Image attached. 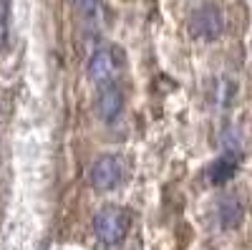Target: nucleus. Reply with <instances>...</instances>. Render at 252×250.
<instances>
[{
	"mask_svg": "<svg viewBox=\"0 0 252 250\" xmlns=\"http://www.w3.org/2000/svg\"><path fill=\"white\" fill-rule=\"evenodd\" d=\"M116 69H119V64H116L114 51L98 48V51H94L91 58H89L86 73H89V78L96 83V86H109V83L114 81V76H116Z\"/></svg>",
	"mask_w": 252,
	"mask_h": 250,
	"instance_id": "4",
	"label": "nucleus"
},
{
	"mask_svg": "<svg viewBox=\"0 0 252 250\" xmlns=\"http://www.w3.org/2000/svg\"><path fill=\"white\" fill-rule=\"evenodd\" d=\"M124 109V94L116 83H109V86H101L98 91V101H96V111L103 121H114Z\"/></svg>",
	"mask_w": 252,
	"mask_h": 250,
	"instance_id": "5",
	"label": "nucleus"
},
{
	"mask_svg": "<svg viewBox=\"0 0 252 250\" xmlns=\"http://www.w3.org/2000/svg\"><path fill=\"white\" fill-rule=\"evenodd\" d=\"M242 205L237 197H222L220 200V207H217V217L222 222V227H227V230H232V227H237L242 222Z\"/></svg>",
	"mask_w": 252,
	"mask_h": 250,
	"instance_id": "6",
	"label": "nucleus"
},
{
	"mask_svg": "<svg viewBox=\"0 0 252 250\" xmlns=\"http://www.w3.org/2000/svg\"><path fill=\"white\" fill-rule=\"evenodd\" d=\"M129 227H131V215L119 205L101 207L94 217V230H96L98 240L106 243V245L121 243L126 238V233H129Z\"/></svg>",
	"mask_w": 252,
	"mask_h": 250,
	"instance_id": "1",
	"label": "nucleus"
},
{
	"mask_svg": "<svg viewBox=\"0 0 252 250\" xmlns=\"http://www.w3.org/2000/svg\"><path fill=\"white\" fill-rule=\"evenodd\" d=\"M98 3L101 0H73V8L83 15V18H91L98 13Z\"/></svg>",
	"mask_w": 252,
	"mask_h": 250,
	"instance_id": "8",
	"label": "nucleus"
},
{
	"mask_svg": "<svg viewBox=\"0 0 252 250\" xmlns=\"http://www.w3.org/2000/svg\"><path fill=\"white\" fill-rule=\"evenodd\" d=\"M224 28V18L217 5H202L189 18V33L202 40H215Z\"/></svg>",
	"mask_w": 252,
	"mask_h": 250,
	"instance_id": "2",
	"label": "nucleus"
},
{
	"mask_svg": "<svg viewBox=\"0 0 252 250\" xmlns=\"http://www.w3.org/2000/svg\"><path fill=\"white\" fill-rule=\"evenodd\" d=\"M237 172V159L235 157H220L212 167H209V179H212V184H224L232 179V175Z\"/></svg>",
	"mask_w": 252,
	"mask_h": 250,
	"instance_id": "7",
	"label": "nucleus"
},
{
	"mask_svg": "<svg viewBox=\"0 0 252 250\" xmlns=\"http://www.w3.org/2000/svg\"><path fill=\"white\" fill-rule=\"evenodd\" d=\"M121 177H124V164H121V159L114 157V154L98 157V159L91 164V172H89L91 184L96 187V190H101V192L114 190V187L121 182Z\"/></svg>",
	"mask_w": 252,
	"mask_h": 250,
	"instance_id": "3",
	"label": "nucleus"
}]
</instances>
